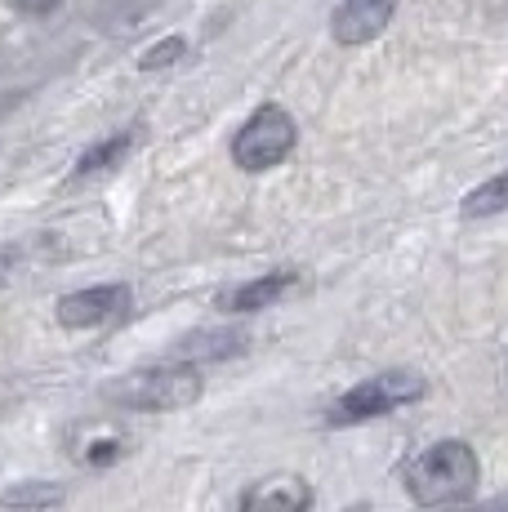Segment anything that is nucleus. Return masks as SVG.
<instances>
[{
    "label": "nucleus",
    "mask_w": 508,
    "mask_h": 512,
    "mask_svg": "<svg viewBox=\"0 0 508 512\" xmlns=\"http://www.w3.org/2000/svg\"><path fill=\"white\" fill-rule=\"evenodd\" d=\"M241 334H228V330H219V334H201V339H188L179 352H201V357H228V352H241Z\"/></svg>",
    "instance_id": "obj_11"
},
{
    "label": "nucleus",
    "mask_w": 508,
    "mask_h": 512,
    "mask_svg": "<svg viewBox=\"0 0 508 512\" xmlns=\"http://www.w3.org/2000/svg\"><path fill=\"white\" fill-rule=\"evenodd\" d=\"M500 210H508V170L495 174V179H486L482 187H473V192L464 196V214H468V219L500 214Z\"/></svg>",
    "instance_id": "obj_9"
},
{
    "label": "nucleus",
    "mask_w": 508,
    "mask_h": 512,
    "mask_svg": "<svg viewBox=\"0 0 508 512\" xmlns=\"http://www.w3.org/2000/svg\"><path fill=\"white\" fill-rule=\"evenodd\" d=\"M130 143H134V134H116V139H107L99 147H90V152L76 161V174H94V170H107L112 161H121L125 152H130Z\"/></svg>",
    "instance_id": "obj_10"
},
{
    "label": "nucleus",
    "mask_w": 508,
    "mask_h": 512,
    "mask_svg": "<svg viewBox=\"0 0 508 512\" xmlns=\"http://www.w3.org/2000/svg\"><path fill=\"white\" fill-rule=\"evenodd\" d=\"M299 285V272H268V277H259V281H250V285H241V290H232V294H223V308L228 312H254V308H272V303L281 299V294H290Z\"/></svg>",
    "instance_id": "obj_8"
},
{
    "label": "nucleus",
    "mask_w": 508,
    "mask_h": 512,
    "mask_svg": "<svg viewBox=\"0 0 508 512\" xmlns=\"http://www.w3.org/2000/svg\"><path fill=\"white\" fill-rule=\"evenodd\" d=\"M58 499V490L54 486H41V481H36L32 490H9L5 499H0V504L5 508H41V504H54Z\"/></svg>",
    "instance_id": "obj_12"
},
{
    "label": "nucleus",
    "mask_w": 508,
    "mask_h": 512,
    "mask_svg": "<svg viewBox=\"0 0 508 512\" xmlns=\"http://www.w3.org/2000/svg\"><path fill=\"white\" fill-rule=\"evenodd\" d=\"M201 397V370L197 366H148L121 374L107 388V401L125 410H183Z\"/></svg>",
    "instance_id": "obj_2"
},
{
    "label": "nucleus",
    "mask_w": 508,
    "mask_h": 512,
    "mask_svg": "<svg viewBox=\"0 0 508 512\" xmlns=\"http://www.w3.org/2000/svg\"><path fill=\"white\" fill-rule=\"evenodd\" d=\"M130 308V285H94V290H76L58 299V321L67 330H90L103 321L121 317Z\"/></svg>",
    "instance_id": "obj_5"
},
{
    "label": "nucleus",
    "mask_w": 508,
    "mask_h": 512,
    "mask_svg": "<svg viewBox=\"0 0 508 512\" xmlns=\"http://www.w3.org/2000/svg\"><path fill=\"white\" fill-rule=\"evenodd\" d=\"M473 512H508V495L491 499V504H482V508H473Z\"/></svg>",
    "instance_id": "obj_15"
},
{
    "label": "nucleus",
    "mask_w": 508,
    "mask_h": 512,
    "mask_svg": "<svg viewBox=\"0 0 508 512\" xmlns=\"http://www.w3.org/2000/svg\"><path fill=\"white\" fill-rule=\"evenodd\" d=\"M424 397V379L410 370H388V374H375V379H361L353 392L330 406V423H366V419H379V415H393L397 406L406 401H419Z\"/></svg>",
    "instance_id": "obj_3"
},
{
    "label": "nucleus",
    "mask_w": 508,
    "mask_h": 512,
    "mask_svg": "<svg viewBox=\"0 0 508 512\" xmlns=\"http://www.w3.org/2000/svg\"><path fill=\"white\" fill-rule=\"evenodd\" d=\"M477 481H482V464H477L468 441H437L406 472L410 499L424 508L464 504V499L477 495Z\"/></svg>",
    "instance_id": "obj_1"
},
{
    "label": "nucleus",
    "mask_w": 508,
    "mask_h": 512,
    "mask_svg": "<svg viewBox=\"0 0 508 512\" xmlns=\"http://www.w3.org/2000/svg\"><path fill=\"white\" fill-rule=\"evenodd\" d=\"M9 272H14V254L0 250V281H9Z\"/></svg>",
    "instance_id": "obj_14"
},
{
    "label": "nucleus",
    "mask_w": 508,
    "mask_h": 512,
    "mask_svg": "<svg viewBox=\"0 0 508 512\" xmlns=\"http://www.w3.org/2000/svg\"><path fill=\"white\" fill-rule=\"evenodd\" d=\"M312 490L304 477H268L254 481L241 499V512H308Z\"/></svg>",
    "instance_id": "obj_7"
},
{
    "label": "nucleus",
    "mask_w": 508,
    "mask_h": 512,
    "mask_svg": "<svg viewBox=\"0 0 508 512\" xmlns=\"http://www.w3.org/2000/svg\"><path fill=\"white\" fill-rule=\"evenodd\" d=\"M290 152H295V121H290V112H281V107H259V112L241 125L237 143H232V161L250 174L272 170V165H281Z\"/></svg>",
    "instance_id": "obj_4"
},
{
    "label": "nucleus",
    "mask_w": 508,
    "mask_h": 512,
    "mask_svg": "<svg viewBox=\"0 0 508 512\" xmlns=\"http://www.w3.org/2000/svg\"><path fill=\"white\" fill-rule=\"evenodd\" d=\"M397 0H339L335 18H330V32L339 45H366L393 23Z\"/></svg>",
    "instance_id": "obj_6"
},
{
    "label": "nucleus",
    "mask_w": 508,
    "mask_h": 512,
    "mask_svg": "<svg viewBox=\"0 0 508 512\" xmlns=\"http://www.w3.org/2000/svg\"><path fill=\"white\" fill-rule=\"evenodd\" d=\"M174 58H183V41L179 36H170V41H161L156 49H148V54H143V72H156V67H170Z\"/></svg>",
    "instance_id": "obj_13"
}]
</instances>
